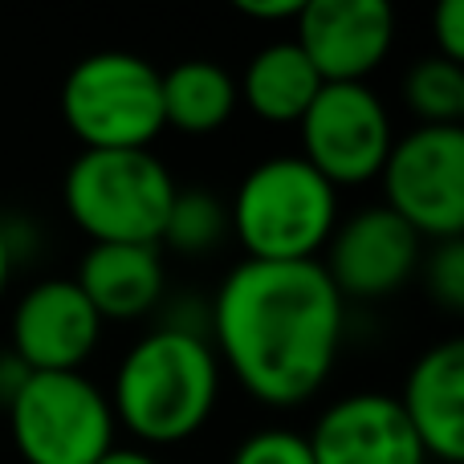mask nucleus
Segmentation results:
<instances>
[{
    "instance_id": "obj_4",
    "label": "nucleus",
    "mask_w": 464,
    "mask_h": 464,
    "mask_svg": "<svg viewBox=\"0 0 464 464\" xmlns=\"http://www.w3.org/2000/svg\"><path fill=\"white\" fill-rule=\"evenodd\" d=\"M179 184L155 151H78L65 168V217L90 245H160Z\"/></svg>"
},
{
    "instance_id": "obj_14",
    "label": "nucleus",
    "mask_w": 464,
    "mask_h": 464,
    "mask_svg": "<svg viewBox=\"0 0 464 464\" xmlns=\"http://www.w3.org/2000/svg\"><path fill=\"white\" fill-rule=\"evenodd\" d=\"M73 281L102 322H139L168 297V261L160 245H90Z\"/></svg>"
},
{
    "instance_id": "obj_12",
    "label": "nucleus",
    "mask_w": 464,
    "mask_h": 464,
    "mask_svg": "<svg viewBox=\"0 0 464 464\" xmlns=\"http://www.w3.org/2000/svg\"><path fill=\"white\" fill-rule=\"evenodd\" d=\"M314 464H428L392 392H346L305 432Z\"/></svg>"
},
{
    "instance_id": "obj_15",
    "label": "nucleus",
    "mask_w": 464,
    "mask_h": 464,
    "mask_svg": "<svg viewBox=\"0 0 464 464\" xmlns=\"http://www.w3.org/2000/svg\"><path fill=\"white\" fill-rule=\"evenodd\" d=\"M322 78L294 37L269 41L245 62L237 78V94L248 111L269 127H297L310 102L318 98Z\"/></svg>"
},
{
    "instance_id": "obj_16",
    "label": "nucleus",
    "mask_w": 464,
    "mask_h": 464,
    "mask_svg": "<svg viewBox=\"0 0 464 464\" xmlns=\"http://www.w3.org/2000/svg\"><path fill=\"white\" fill-rule=\"evenodd\" d=\"M163 130H176L188 139L217 135L237 114V73L212 57H184L171 70H163Z\"/></svg>"
},
{
    "instance_id": "obj_2",
    "label": "nucleus",
    "mask_w": 464,
    "mask_h": 464,
    "mask_svg": "<svg viewBox=\"0 0 464 464\" xmlns=\"http://www.w3.org/2000/svg\"><path fill=\"white\" fill-rule=\"evenodd\" d=\"M220 387L225 367L208 343V330L160 322L122 351L106 400L119 432L155 452L204 432L220 403Z\"/></svg>"
},
{
    "instance_id": "obj_10",
    "label": "nucleus",
    "mask_w": 464,
    "mask_h": 464,
    "mask_svg": "<svg viewBox=\"0 0 464 464\" xmlns=\"http://www.w3.org/2000/svg\"><path fill=\"white\" fill-rule=\"evenodd\" d=\"M106 322L73 277H41L13 302L8 351L29 371H86Z\"/></svg>"
},
{
    "instance_id": "obj_6",
    "label": "nucleus",
    "mask_w": 464,
    "mask_h": 464,
    "mask_svg": "<svg viewBox=\"0 0 464 464\" xmlns=\"http://www.w3.org/2000/svg\"><path fill=\"white\" fill-rule=\"evenodd\" d=\"M5 411L21 464H98L119 444L111 400L86 371H33Z\"/></svg>"
},
{
    "instance_id": "obj_22",
    "label": "nucleus",
    "mask_w": 464,
    "mask_h": 464,
    "mask_svg": "<svg viewBox=\"0 0 464 464\" xmlns=\"http://www.w3.org/2000/svg\"><path fill=\"white\" fill-rule=\"evenodd\" d=\"M232 8L256 24H294L302 16L305 0H237Z\"/></svg>"
},
{
    "instance_id": "obj_8",
    "label": "nucleus",
    "mask_w": 464,
    "mask_h": 464,
    "mask_svg": "<svg viewBox=\"0 0 464 464\" xmlns=\"http://www.w3.org/2000/svg\"><path fill=\"white\" fill-rule=\"evenodd\" d=\"M302 160L330 188L375 184L395 143L392 111L371 82H322L310 111L297 119Z\"/></svg>"
},
{
    "instance_id": "obj_19",
    "label": "nucleus",
    "mask_w": 464,
    "mask_h": 464,
    "mask_svg": "<svg viewBox=\"0 0 464 464\" xmlns=\"http://www.w3.org/2000/svg\"><path fill=\"white\" fill-rule=\"evenodd\" d=\"M228 464H314L310 440L297 428H256L232 449Z\"/></svg>"
},
{
    "instance_id": "obj_13",
    "label": "nucleus",
    "mask_w": 464,
    "mask_h": 464,
    "mask_svg": "<svg viewBox=\"0 0 464 464\" xmlns=\"http://www.w3.org/2000/svg\"><path fill=\"white\" fill-rule=\"evenodd\" d=\"M428 460H464V343L444 338L411 362L395 395Z\"/></svg>"
},
{
    "instance_id": "obj_7",
    "label": "nucleus",
    "mask_w": 464,
    "mask_h": 464,
    "mask_svg": "<svg viewBox=\"0 0 464 464\" xmlns=\"http://www.w3.org/2000/svg\"><path fill=\"white\" fill-rule=\"evenodd\" d=\"M379 188L383 208L424 245L464 240V127H411L395 135Z\"/></svg>"
},
{
    "instance_id": "obj_9",
    "label": "nucleus",
    "mask_w": 464,
    "mask_h": 464,
    "mask_svg": "<svg viewBox=\"0 0 464 464\" xmlns=\"http://www.w3.org/2000/svg\"><path fill=\"white\" fill-rule=\"evenodd\" d=\"M318 261L343 302H387L420 273L424 240L383 204H371L338 220Z\"/></svg>"
},
{
    "instance_id": "obj_5",
    "label": "nucleus",
    "mask_w": 464,
    "mask_h": 464,
    "mask_svg": "<svg viewBox=\"0 0 464 464\" xmlns=\"http://www.w3.org/2000/svg\"><path fill=\"white\" fill-rule=\"evenodd\" d=\"M163 70L127 49L82 57L62 82V122L82 151H151L163 135Z\"/></svg>"
},
{
    "instance_id": "obj_3",
    "label": "nucleus",
    "mask_w": 464,
    "mask_h": 464,
    "mask_svg": "<svg viewBox=\"0 0 464 464\" xmlns=\"http://www.w3.org/2000/svg\"><path fill=\"white\" fill-rule=\"evenodd\" d=\"M338 220V188L297 151L256 160L228 200V237L240 240L245 261H318Z\"/></svg>"
},
{
    "instance_id": "obj_1",
    "label": "nucleus",
    "mask_w": 464,
    "mask_h": 464,
    "mask_svg": "<svg viewBox=\"0 0 464 464\" xmlns=\"http://www.w3.org/2000/svg\"><path fill=\"white\" fill-rule=\"evenodd\" d=\"M204 314L220 367L261 408L310 403L343 354L346 302L322 261H237Z\"/></svg>"
},
{
    "instance_id": "obj_11",
    "label": "nucleus",
    "mask_w": 464,
    "mask_h": 464,
    "mask_svg": "<svg viewBox=\"0 0 464 464\" xmlns=\"http://www.w3.org/2000/svg\"><path fill=\"white\" fill-rule=\"evenodd\" d=\"M294 41L322 82H367L395 45L387 0H305Z\"/></svg>"
},
{
    "instance_id": "obj_23",
    "label": "nucleus",
    "mask_w": 464,
    "mask_h": 464,
    "mask_svg": "<svg viewBox=\"0 0 464 464\" xmlns=\"http://www.w3.org/2000/svg\"><path fill=\"white\" fill-rule=\"evenodd\" d=\"M29 375H33V371L5 346V351H0V408H8V403L16 400V392L29 383Z\"/></svg>"
},
{
    "instance_id": "obj_24",
    "label": "nucleus",
    "mask_w": 464,
    "mask_h": 464,
    "mask_svg": "<svg viewBox=\"0 0 464 464\" xmlns=\"http://www.w3.org/2000/svg\"><path fill=\"white\" fill-rule=\"evenodd\" d=\"M98 464H163L151 449H139V444H114Z\"/></svg>"
},
{
    "instance_id": "obj_21",
    "label": "nucleus",
    "mask_w": 464,
    "mask_h": 464,
    "mask_svg": "<svg viewBox=\"0 0 464 464\" xmlns=\"http://www.w3.org/2000/svg\"><path fill=\"white\" fill-rule=\"evenodd\" d=\"M432 53L464 65V0H440L432 13Z\"/></svg>"
},
{
    "instance_id": "obj_17",
    "label": "nucleus",
    "mask_w": 464,
    "mask_h": 464,
    "mask_svg": "<svg viewBox=\"0 0 464 464\" xmlns=\"http://www.w3.org/2000/svg\"><path fill=\"white\" fill-rule=\"evenodd\" d=\"M228 237V204L212 188H179L163 220L160 248L176 256H208Z\"/></svg>"
},
{
    "instance_id": "obj_18",
    "label": "nucleus",
    "mask_w": 464,
    "mask_h": 464,
    "mask_svg": "<svg viewBox=\"0 0 464 464\" xmlns=\"http://www.w3.org/2000/svg\"><path fill=\"white\" fill-rule=\"evenodd\" d=\"M403 102L416 127H464V65L440 53L420 57L403 78Z\"/></svg>"
},
{
    "instance_id": "obj_25",
    "label": "nucleus",
    "mask_w": 464,
    "mask_h": 464,
    "mask_svg": "<svg viewBox=\"0 0 464 464\" xmlns=\"http://www.w3.org/2000/svg\"><path fill=\"white\" fill-rule=\"evenodd\" d=\"M13 269H16V256H13V245H8V228H5V220H0V302H5V294H8Z\"/></svg>"
},
{
    "instance_id": "obj_20",
    "label": "nucleus",
    "mask_w": 464,
    "mask_h": 464,
    "mask_svg": "<svg viewBox=\"0 0 464 464\" xmlns=\"http://www.w3.org/2000/svg\"><path fill=\"white\" fill-rule=\"evenodd\" d=\"M432 302L444 310H464V240H440L420 261Z\"/></svg>"
}]
</instances>
